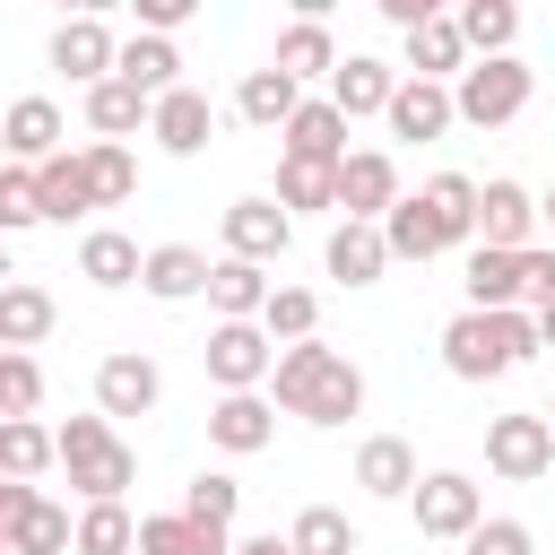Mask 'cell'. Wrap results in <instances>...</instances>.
<instances>
[{
  "instance_id": "6da1fadb",
  "label": "cell",
  "mask_w": 555,
  "mask_h": 555,
  "mask_svg": "<svg viewBox=\"0 0 555 555\" xmlns=\"http://www.w3.org/2000/svg\"><path fill=\"white\" fill-rule=\"evenodd\" d=\"M269 382H278V408H286V416H304V425H347V416L364 408V373H356L338 347H321V338L286 347Z\"/></svg>"
},
{
  "instance_id": "7a4b0ae2",
  "label": "cell",
  "mask_w": 555,
  "mask_h": 555,
  "mask_svg": "<svg viewBox=\"0 0 555 555\" xmlns=\"http://www.w3.org/2000/svg\"><path fill=\"white\" fill-rule=\"evenodd\" d=\"M529 347H538V312H460V321L442 330V364H451L460 382L512 373Z\"/></svg>"
},
{
  "instance_id": "3957f363",
  "label": "cell",
  "mask_w": 555,
  "mask_h": 555,
  "mask_svg": "<svg viewBox=\"0 0 555 555\" xmlns=\"http://www.w3.org/2000/svg\"><path fill=\"white\" fill-rule=\"evenodd\" d=\"M61 468H69V486H78L87 503H121V486L139 477L130 442L113 434V416H69V425H61Z\"/></svg>"
},
{
  "instance_id": "277c9868",
  "label": "cell",
  "mask_w": 555,
  "mask_h": 555,
  "mask_svg": "<svg viewBox=\"0 0 555 555\" xmlns=\"http://www.w3.org/2000/svg\"><path fill=\"white\" fill-rule=\"evenodd\" d=\"M199 356H208V382H217L225 399H234V390H260V382L278 373V338H269L260 321H217Z\"/></svg>"
},
{
  "instance_id": "5b68a950",
  "label": "cell",
  "mask_w": 555,
  "mask_h": 555,
  "mask_svg": "<svg viewBox=\"0 0 555 555\" xmlns=\"http://www.w3.org/2000/svg\"><path fill=\"white\" fill-rule=\"evenodd\" d=\"M0 529H9V555H69V546H78L69 512H61V503H43L26 477H9V486H0Z\"/></svg>"
},
{
  "instance_id": "8992f818",
  "label": "cell",
  "mask_w": 555,
  "mask_h": 555,
  "mask_svg": "<svg viewBox=\"0 0 555 555\" xmlns=\"http://www.w3.org/2000/svg\"><path fill=\"white\" fill-rule=\"evenodd\" d=\"M451 104H460V121L503 130V121H520V104H529V69H520V61H477V69H460Z\"/></svg>"
},
{
  "instance_id": "52a82bcc",
  "label": "cell",
  "mask_w": 555,
  "mask_h": 555,
  "mask_svg": "<svg viewBox=\"0 0 555 555\" xmlns=\"http://www.w3.org/2000/svg\"><path fill=\"white\" fill-rule=\"evenodd\" d=\"M486 468L494 477H520V486L546 477L555 468V416H529V408L520 416H486Z\"/></svg>"
},
{
  "instance_id": "ba28073f",
  "label": "cell",
  "mask_w": 555,
  "mask_h": 555,
  "mask_svg": "<svg viewBox=\"0 0 555 555\" xmlns=\"http://www.w3.org/2000/svg\"><path fill=\"white\" fill-rule=\"evenodd\" d=\"M416 529H425V538H460V546H468V538L486 529V494H477L460 468H434V477L416 486Z\"/></svg>"
},
{
  "instance_id": "9c48e42d",
  "label": "cell",
  "mask_w": 555,
  "mask_h": 555,
  "mask_svg": "<svg viewBox=\"0 0 555 555\" xmlns=\"http://www.w3.org/2000/svg\"><path fill=\"white\" fill-rule=\"evenodd\" d=\"M338 208H347L356 225H382V217L399 208V165H390L382 147L347 156V165H338Z\"/></svg>"
},
{
  "instance_id": "30bf717a",
  "label": "cell",
  "mask_w": 555,
  "mask_h": 555,
  "mask_svg": "<svg viewBox=\"0 0 555 555\" xmlns=\"http://www.w3.org/2000/svg\"><path fill=\"white\" fill-rule=\"evenodd\" d=\"M286 234H295V217L278 208V199H234L225 208V260H278L286 251Z\"/></svg>"
},
{
  "instance_id": "8fae6325",
  "label": "cell",
  "mask_w": 555,
  "mask_h": 555,
  "mask_svg": "<svg viewBox=\"0 0 555 555\" xmlns=\"http://www.w3.org/2000/svg\"><path fill=\"white\" fill-rule=\"evenodd\" d=\"M156 399H165V373H156L147 356H130V347H121V356H104V364H95V408H104V416H147Z\"/></svg>"
},
{
  "instance_id": "7c38bea8",
  "label": "cell",
  "mask_w": 555,
  "mask_h": 555,
  "mask_svg": "<svg viewBox=\"0 0 555 555\" xmlns=\"http://www.w3.org/2000/svg\"><path fill=\"white\" fill-rule=\"evenodd\" d=\"M330 104H338L347 121H356V113H382V121H390V104H399V69L373 61V52H347L338 78H330Z\"/></svg>"
},
{
  "instance_id": "4fadbf2b",
  "label": "cell",
  "mask_w": 555,
  "mask_h": 555,
  "mask_svg": "<svg viewBox=\"0 0 555 555\" xmlns=\"http://www.w3.org/2000/svg\"><path fill=\"white\" fill-rule=\"evenodd\" d=\"M52 69H69V78H87V87H104V78L121 69V43L104 35V17H69V26L52 35Z\"/></svg>"
},
{
  "instance_id": "5bb4252c",
  "label": "cell",
  "mask_w": 555,
  "mask_h": 555,
  "mask_svg": "<svg viewBox=\"0 0 555 555\" xmlns=\"http://www.w3.org/2000/svg\"><path fill=\"white\" fill-rule=\"evenodd\" d=\"M529 225H538V199L520 182H486L477 199V243L486 251H529Z\"/></svg>"
},
{
  "instance_id": "9a60e30c",
  "label": "cell",
  "mask_w": 555,
  "mask_h": 555,
  "mask_svg": "<svg viewBox=\"0 0 555 555\" xmlns=\"http://www.w3.org/2000/svg\"><path fill=\"white\" fill-rule=\"evenodd\" d=\"M0 139H9L17 165H52V156H61V104H52V95H17L9 121H0Z\"/></svg>"
},
{
  "instance_id": "2e32d148",
  "label": "cell",
  "mask_w": 555,
  "mask_h": 555,
  "mask_svg": "<svg viewBox=\"0 0 555 555\" xmlns=\"http://www.w3.org/2000/svg\"><path fill=\"white\" fill-rule=\"evenodd\" d=\"M520 295H529V269H520V251H468V312H520Z\"/></svg>"
},
{
  "instance_id": "e0dca14e",
  "label": "cell",
  "mask_w": 555,
  "mask_h": 555,
  "mask_svg": "<svg viewBox=\"0 0 555 555\" xmlns=\"http://www.w3.org/2000/svg\"><path fill=\"white\" fill-rule=\"evenodd\" d=\"M451 121H460V104H451L442 78H399V104H390V130L399 139H442Z\"/></svg>"
},
{
  "instance_id": "ac0fdd59",
  "label": "cell",
  "mask_w": 555,
  "mask_h": 555,
  "mask_svg": "<svg viewBox=\"0 0 555 555\" xmlns=\"http://www.w3.org/2000/svg\"><path fill=\"white\" fill-rule=\"evenodd\" d=\"M382 234H390V260H434V251H451V225H442V208L416 191V199H399L390 217H382Z\"/></svg>"
},
{
  "instance_id": "d6986e66",
  "label": "cell",
  "mask_w": 555,
  "mask_h": 555,
  "mask_svg": "<svg viewBox=\"0 0 555 555\" xmlns=\"http://www.w3.org/2000/svg\"><path fill=\"white\" fill-rule=\"evenodd\" d=\"M208 278H217V260H199L191 243H156V251H147V278H139V286H147L156 304H191V295H208Z\"/></svg>"
},
{
  "instance_id": "ffe728a7",
  "label": "cell",
  "mask_w": 555,
  "mask_h": 555,
  "mask_svg": "<svg viewBox=\"0 0 555 555\" xmlns=\"http://www.w3.org/2000/svg\"><path fill=\"white\" fill-rule=\"evenodd\" d=\"M269 434H278V416H269L260 390H234V399L208 408V442L217 451H269Z\"/></svg>"
},
{
  "instance_id": "44dd1931",
  "label": "cell",
  "mask_w": 555,
  "mask_h": 555,
  "mask_svg": "<svg viewBox=\"0 0 555 555\" xmlns=\"http://www.w3.org/2000/svg\"><path fill=\"white\" fill-rule=\"evenodd\" d=\"M356 486H364V494H382V503H399V494H416L425 477H416V451H408L399 434H373V442L356 451Z\"/></svg>"
},
{
  "instance_id": "7402d4cb",
  "label": "cell",
  "mask_w": 555,
  "mask_h": 555,
  "mask_svg": "<svg viewBox=\"0 0 555 555\" xmlns=\"http://www.w3.org/2000/svg\"><path fill=\"white\" fill-rule=\"evenodd\" d=\"M139 555H234V538L191 520V512H147L139 520Z\"/></svg>"
},
{
  "instance_id": "603a6c76",
  "label": "cell",
  "mask_w": 555,
  "mask_h": 555,
  "mask_svg": "<svg viewBox=\"0 0 555 555\" xmlns=\"http://www.w3.org/2000/svg\"><path fill=\"white\" fill-rule=\"evenodd\" d=\"M113 78H130V87H139L147 104H165V95L182 87V52H173L165 35H130V43H121V69H113Z\"/></svg>"
},
{
  "instance_id": "cb8c5ba5",
  "label": "cell",
  "mask_w": 555,
  "mask_h": 555,
  "mask_svg": "<svg viewBox=\"0 0 555 555\" xmlns=\"http://www.w3.org/2000/svg\"><path fill=\"white\" fill-rule=\"evenodd\" d=\"M234 113H243V121H260V130H286V121L304 113V87L269 61V69H251V78L234 87Z\"/></svg>"
},
{
  "instance_id": "d4e9b609",
  "label": "cell",
  "mask_w": 555,
  "mask_h": 555,
  "mask_svg": "<svg viewBox=\"0 0 555 555\" xmlns=\"http://www.w3.org/2000/svg\"><path fill=\"white\" fill-rule=\"evenodd\" d=\"M286 156H304V165H347V113L321 95V104H304L295 121H286Z\"/></svg>"
},
{
  "instance_id": "484cf974",
  "label": "cell",
  "mask_w": 555,
  "mask_h": 555,
  "mask_svg": "<svg viewBox=\"0 0 555 555\" xmlns=\"http://www.w3.org/2000/svg\"><path fill=\"white\" fill-rule=\"evenodd\" d=\"M147 130H156L165 156H199V147H208V95H199V87H173V95L156 104Z\"/></svg>"
},
{
  "instance_id": "4316f807",
  "label": "cell",
  "mask_w": 555,
  "mask_h": 555,
  "mask_svg": "<svg viewBox=\"0 0 555 555\" xmlns=\"http://www.w3.org/2000/svg\"><path fill=\"white\" fill-rule=\"evenodd\" d=\"M78 278H87V286H130V278H147V251H139L130 234L95 225V234L78 243Z\"/></svg>"
},
{
  "instance_id": "83f0119b",
  "label": "cell",
  "mask_w": 555,
  "mask_h": 555,
  "mask_svg": "<svg viewBox=\"0 0 555 555\" xmlns=\"http://www.w3.org/2000/svg\"><path fill=\"white\" fill-rule=\"evenodd\" d=\"M382 269H390V234H382V225H356V217H347V225L330 234V278H347V286H373Z\"/></svg>"
},
{
  "instance_id": "f1b7e54d",
  "label": "cell",
  "mask_w": 555,
  "mask_h": 555,
  "mask_svg": "<svg viewBox=\"0 0 555 555\" xmlns=\"http://www.w3.org/2000/svg\"><path fill=\"white\" fill-rule=\"evenodd\" d=\"M269 278H260V260H217V278H208V304H217V321H260L269 312Z\"/></svg>"
},
{
  "instance_id": "f546056e",
  "label": "cell",
  "mask_w": 555,
  "mask_h": 555,
  "mask_svg": "<svg viewBox=\"0 0 555 555\" xmlns=\"http://www.w3.org/2000/svg\"><path fill=\"white\" fill-rule=\"evenodd\" d=\"M278 69H286L295 87H304V78H321V69L338 78V43H330V26H321V17H295V26L278 35Z\"/></svg>"
},
{
  "instance_id": "4dcf8cb0",
  "label": "cell",
  "mask_w": 555,
  "mask_h": 555,
  "mask_svg": "<svg viewBox=\"0 0 555 555\" xmlns=\"http://www.w3.org/2000/svg\"><path fill=\"white\" fill-rule=\"evenodd\" d=\"M43 330H52V295H43V286H26V278H17V286H0V338H9V356H26Z\"/></svg>"
},
{
  "instance_id": "1f68e13d",
  "label": "cell",
  "mask_w": 555,
  "mask_h": 555,
  "mask_svg": "<svg viewBox=\"0 0 555 555\" xmlns=\"http://www.w3.org/2000/svg\"><path fill=\"white\" fill-rule=\"evenodd\" d=\"M460 35H468V52H486V61H512L520 9H512V0H468V9H460Z\"/></svg>"
},
{
  "instance_id": "d6a6232c",
  "label": "cell",
  "mask_w": 555,
  "mask_h": 555,
  "mask_svg": "<svg viewBox=\"0 0 555 555\" xmlns=\"http://www.w3.org/2000/svg\"><path fill=\"white\" fill-rule=\"evenodd\" d=\"M87 121L104 130V139H121V130H139V121H156V104L130 87V78H104V87H87Z\"/></svg>"
},
{
  "instance_id": "836d02e7",
  "label": "cell",
  "mask_w": 555,
  "mask_h": 555,
  "mask_svg": "<svg viewBox=\"0 0 555 555\" xmlns=\"http://www.w3.org/2000/svg\"><path fill=\"white\" fill-rule=\"evenodd\" d=\"M35 182H43V217H87L95 208V191H87V156H52V165H35Z\"/></svg>"
},
{
  "instance_id": "e575fe53",
  "label": "cell",
  "mask_w": 555,
  "mask_h": 555,
  "mask_svg": "<svg viewBox=\"0 0 555 555\" xmlns=\"http://www.w3.org/2000/svg\"><path fill=\"white\" fill-rule=\"evenodd\" d=\"M408 61H416V78H442V69H460V61H468V35H460V17H434V26H416V35H408Z\"/></svg>"
},
{
  "instance_id": "d590c367",
  "label": "cell",
  "mask_w": 555,
  "mask_h": 555,
  "mask_svg": "<svg viewBox=\"0 0 555 555\" xmlns=\"http://www.w3.org/2000/svg\"><path fill=\"white\" fill-rule=\"evenodd\" d=\"M87 191H95V208H113V199L139 191V165H130L121 139H95V147H87Z\"/></svg>"
},
{
  "instance_id": "8d00e7d4",
  "label": "cell",
  "mask_w": 555,
  "mask_h": 555,
  "mask_svg": "<svg viewBox=\"0 0 555 555\" xmlns=\"http://www.w3.org/2000/svg\"><path fill=\"white\" fill-rule=\"evenodd\" d=\"M278 208H338V165L286 156V165H278Z\"/></svg>"
},
{
  "instance_id": "74e56055",
  "label": "cell",
  "mask_w": 555,
  "mask_h": 555,
  "mask_svg": "<svg viewBox=\"0 0 555 555\" xmlns=\"http://www.w3.org/2000/svg\"><path fill=\"white\" fill-rule=\"evenodd\" d=\"M139 546V520L121 503H87L78 512V555H130Z\"/></svg>"
},
{
  "instance_id": "f35d334b",
  "label": "cell",
  "mask_w": 555,
  "mask_h": 555,
  "mask_svg": "<svg viewBox=\"0 0 555 555\" xmlns=\"http://www.w3.org/2000/svg\"><path fill=\"white\" fill-rule=\"evenodd\" d=\"M295 555H356V529H347V512H330V503H312V512H295Z\"/></svg>"
},
{
  "instance_id": "ab89813d",
  "label": "cell",
  "mask_w": 555,
  "mask_h": 555,
  "mask_svg": "<svg viewBox=\"0 0 555 555\" xmlns=\"http://www.w3.org/2000/svg\"><path fill=\"white\" fill-rule=\"evenodd\" d=\"M425 199L442 208V225H451V243H468V234H477V199H486V191H477L468 173H434V182H425Z\"/></svg>"
},
{
  "instance_id": "60d3db41",
  "label": "cell",
  "mask_w": 555,
  "mask_h": 555,
  "mask_svg": "<svg viewBox=\"0 0 555 555\" xmlns=\"http://www.w3.org/2000/svg\"><path fill=\"white\" fill-rule=\"evenodd\" d=\"M0 460H9V477H35V468L61 460V434H43L35 416H26V425H0Z\"/></svg>"
},
{
  "instance_id": "b9f144b4",
  "label": "cell",
  "mask_w": 555,
  "mask_h": 555,
  "mask_svg": "<svg viewBox=\"0 0 555 555\" xmlns=\"http://www.w3.org/2000/svg\"><path fill=\"white\" fill-rule=\"evenodd\" d=\"M312 321H321V304H312L304 286H278V295H269V312H260V330H269V338H286V347H304V338H312Z\"/></svg>"
},
{
  "instance_id": "7bdbcfd3",
  "label": "cell",
  "mask_w": 555,
  "mask_h": 555,
  "mask_svg": "<svg viewBox=\"0 0 555 555\" xmlns=\"http://www.w3.org/2000/svg\"><path fill=\"white\" fill-rule=\"evenodd\" d=\"M234 503H243V486H234V477H217V468H199V477L182 486V512H191V520H208V529H225V520H234Z\"/></svg>"
},
{
  "instance_id": "ee69618b",
  "label": "cell",
  "mask_w": 555,
  "mask_h": 555,
  "mask_svg": "<svg viewBox=\"0 0 555 555\" xmlns=\"http://www.w3.org/2000/svg\"><path fill=\"white\" fill-rule=\"evenodd\" d=\"M35 399H43L35 356H0V408H9V425H26V416H35Z\"/></svg>"
},
{
  "instance_id": "f6af8a7d",
  "label": "cell",
  "mask_w": 555,
  "mask_h": 555,
  "mask_svg": "<svg viewBox=\"0 0 555 555\" xmlns=\"http://www.w3.org/2000/svg\"><path fill=\"white\" fill-rule=\"evenodd\" d=\"M43 217V182H35V165H9L0 173V225H35Z\"/></svg>"
},
{
  "instance_id": "bcb514c9",
  "label": "cell",
  "mask_w": 555,
  "mask_h": 555,
  "mask_svg": "<svg viewBox=\"0 0 555 555\" xmlns=\"http://www.w3.org/2000/svg\"><path fill=\"white\" fill-rule=\"evenodd\" d=\"M468 555H538V546H529V529H520V520H486V529L468 538Z\"/></svg>"
},
{
  "instance_id": "7dc6e473",
  "label": "cell",
  "mask_w": 555,
  "mask_h": 555,
  "mask_svg": "<svg viewBox=\"0 0 555 555\" xmlns=\"http://www.w3.org/2000/svg\"><path fill=\"white\" fill-rule=\"evenodd\" d=\"M182 17H191V0H139V26H147V35H173Z\"/></svg>"
},
{
  "instance_id": "c3c4849f",
  "label": "cell",
  "mask_w": 555,
  "mask_h": 555,
  "mask_svg": "<svg viewBox=\"0 0 555 555\" xmlns=\"http://www.w3.org/2000/svg\"><path fill=\"white\" fill-rule=\"evenodd\" d=\"M234 555H295V538H278V529H260V538H234Z\"/></svg>"
},
{
  "instance_id": "681fc988",
  "label": "cell",
  "mask_w": 555,
  "mask_h": 555,
  "mask_svg": "<svg viewBox=\"0 0 555 555\" xmlns=\"http://www.w3.org/2000/svg\"><path fill=\"white\" fill-rule=\"evenodd\" d=\"M538 347H555V295L538 304Z\"/></svg>"
},
{
  "instance_id": "f907efd6",
  "label": "cell",
  "mask_w": 555,
  "mask_h": 555,
  "mask_svg": "<svg viewBox=\"0 0 555 555\" xmlns=\"http://www.w3.org/2000/svg\"><path fill=\"white\" fill-rule=\"evenodd\" d=\"M538 217H546V225H555V191H546V208H538Z\"/></svg>"
}]
</instances>
